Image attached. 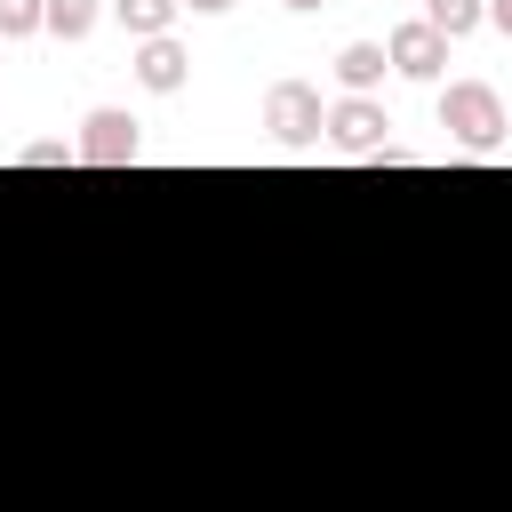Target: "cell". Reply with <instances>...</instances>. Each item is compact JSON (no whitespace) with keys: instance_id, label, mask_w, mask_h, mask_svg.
I'll return each mask as SVG.
<instances>
[{"instance_id":"1","label":"cell","mask_w":512,"mask_h":512,"mask_svg":"<svg viewBox=\"0 0 512 512\" xmlns=\"http://www.w3.org/2000/svg\"><path fill=\"white\" fill-rule=\"evenodd\" d=\"M440 128H448V144L456 152H472V160H488V152H504V96L488 88V80H448L440 88Z\"/></svg>"},{"instance_id":"2","label":"cell","mask_w":512,"mask_h":512,"mask_svg":"<svg viewBox=\"0 0 512 512\" xmlns=\"http://www.w3.org/2000/svg\"><path fill=\"white\" fill-rule=\"evenodd\" d=\"M264 128H272L280 152L320 144V136H328V104H320V88H312V80H272V88H264Z\"/></svg>"},{"instance_id":"3","label":"cell","mask_w":512,"mask_h":512,"mask_svg":"<svg viewBox=\"0 0 512 512\" xmlns=\"http://www.w3.org/2000/svg\"><path fill=\"white\" fill-rule=\"evenodd\" d=\"M328 144H336L344 160H376V152L392 144L384 104H376V96H336V104H328Z\"/></svg>"},{"instance_id":"4","label":"cell","mask_w":512,"mask_h":512,"mask_svg":"<svg viewBox=\"0 0 512 512\" xmlns=\"http://www.w3.org/2000/svg\"><path fill=\"white\" fill-rule=\"evenodd\" d=\"M72 152L88 160V168H128L136 152H144V128L120 112V104H96L88 120H80V136H72Z\"/></svg>"},{"instance_id":"5","label":"cell","mask_w":512,"mask_h":512,"mask_svg":"<svg viewBox=\"0 0 512 512\" xmlns=\"http://www.w3.org/2000/svg\"><path fill=\"white\" fill-rule=\"evenodd\" d=\"M384 56H392V72H400V80H440V64H448V40H440L424 16H408V24H392Z\"/></svg>"},{"instance_id":"6","label":"cell","mask_w":512,"mask_h":512,"mask_svg":"<svg viewBox=\"0 0 512 512\" xmlns=\"http://www.w3.org/2000/svg\"><path fill=\"white\" fill-rule=\"evenodd\" d=\"M128 64H136V80H144L152 96H176V88L192 80V48H184L176 32H168V40H136V56H128Z\"/></svg>"},{"instance_id":"7","label":"cell","mask_w":512,"mask_h":512,"mask_svg":"<svg viewBox=\"0 0 512 512\" xmlns=\"http://www.w3.org/2000/svg\"><path fill=\"white\" fill-rule=\"evenodd\" d=\"M384 64H392V56H384L376 40H344V48H336V88H344V96H376Z\"/></svg>"},{"instance_id":"8","label":"cell","mask_w":512,"mask_h":512,"mask_svg":"<svg viewBox=\"0 0 512 512\" xmlns=\"http://www.w3.org/2000/svg\"><path fill=\"white\" fill-rule=\"evenodd\" d=\"M112 16H120L128 40H168L176 16H184V0H112Z\"/></svg>"},{"instance_id":"9","label":"cell","mask_w":512,"mask_h":512,"mask_svg":"<svg viewBox=\"0 0 512 512\" xmlns=\"http://www.w3.org/2000/svg\"><path fill=\"white\" fill-rule=\"evenodd\" d=\"M424 24L440 40H464L472 24H488V0H424Z\"/></svg>"},{"instance_id":"10","label":"cell","mask_w":512,"mask_h":512,"mask_svg":"<svg viewBox=\"0 0 512 512\" xmlns=\"http://www.w3.org/2000/svg\"><path fill=\"white\" fill-rule=\"evenodd\" d=\"M48 32L56 40H88L96 32V0H48Z\"/></svg>"},{"instance_id":"11","label":"cell","mask_w":512,"mask_h":512,"mask_svg":"<svg viewBox=\"0 0 512 512\" xmlns=\"http://www.w3.org/2000/svg\"><path fill=\"white\" fill-rule=\"evenodd\" d=\"M24 32H48V0H0V40H24Z\"/></svg>"},{"instance_id":"12","label":"cell","mask_w":512,"mask_h":512,"mask_svg":"<svg viewBox=\"0 0 512 512\" xmlns=\"http://www.w3.org/2000/svg\"><path fill=\"white\" fill-rule=\"evenodd\" d=\"M64 160H80L72 144H56V136H40V144H16V168H64Z\"/></svg>"},{"instance_id":"13","label":"cell","mask_w":512,"mask_h":512,"mask_svg":"<svg viewBox=\"0 0 512 512\" xmlns=\"http://www.w3.org/2000/svg\"><path fill=\"white\" fill-rule=\"evenodd\" d=\"M488 24H496V32L512 40V0H488Z\"/></svg>"},{"instance_id":"14","label":"cell","mask_w":512,"mask_h":512,"mask_svg":"<svg viewBox=\"0 0 512 512\" xmlns=\"http://www.w3.org/2000/svg\"><path fill=\"white\" fill-rule=\"evenodd\" d=\"M184 8H192V16H224L232 0H184Z\"/></svg>"},{"instance_id":"15","label":"cell","mask_w":512,"mask_h":512,"mask_svg":"<svg viewBox=\"0 0 512 512\" xmlns=\"http://www.w3.org/2000/svg\"><path fill=\"white\" fill-rule=\"evenodd\" d=\"M288 8H296V16H312V8H320V0H288Z\"/></svg>"},{"instance_id":"16","label":"cell","mask_w":512,"mask_h":512,"mask_svg":"<svg viewBox=\"0 0 512 512\" xmlns=\"http://www.w3.org/2000/svg\"><path fill=\"white\" fill-rule=\"evenodd\" d=\"M0 48H8V40H0Z\"/></svg>"}]
</instances>
